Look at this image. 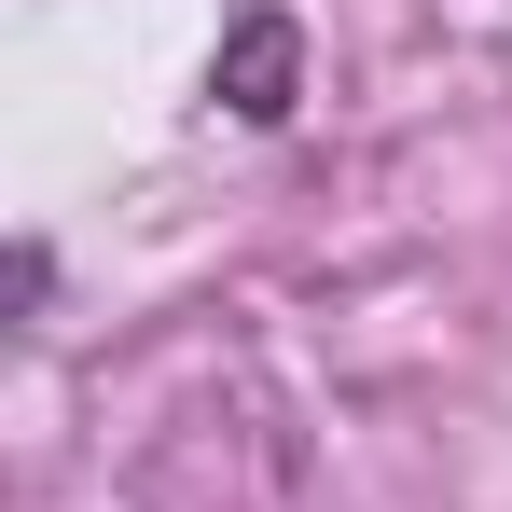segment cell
I'll return each instance as SVG.
<instances>
[{
	"instance_id": "cell-1",
	"label": "cell",
	"mask_w": 512,
	"mask_h": 512,
	"mask_svg": "<svg viewBox=\"0 0 512 512\" xmlns=\"http://www.w3.org/2000/svg\"><path fill=\"white\" fill-rule=\"evenodd\" d=\"M208 97H222L236 125H291V97H305V28H291L277 0H250V14L222 28V56H208Z\"/></svg>"
}]
</instances>
